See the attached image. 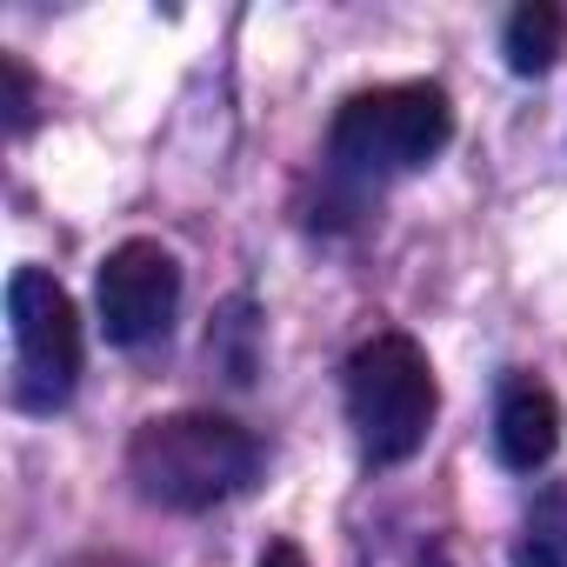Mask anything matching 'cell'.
<instances>
[{
  "instance_id": "277c9868",
  "label": "cell",
  "mask_w": 567,
  "mask_h": 567,
  "mask_svg": "<svg viewBox=\"0 0 567 567\" xmlns=\"http://www.w3.org/2000/svg\"><path fill=\"white\" fill-rule=\"evenodd\" d=\"M8 321H14V408H61L81 381V315L48 267H21L8 280Z\"/></svg>"
},
{
  "instance_id": "7a4b0ae2",
  "label": "cell",
  "mask_w": 567,
  "mask_h": 567,
  "mask_svg": "<svg viewBox=\"0 0 567 567\" xmlns=\"http://www.w3.org/2000/svg\"><path fill=\"white\" fill-rule=\"evenodd\" d=\"M441 388L414 334H374L348 354V421L374 467L414 461L434 427Z\"/></svg>"
},
{
  "instance_id": "8992f818",
  "label": "cell",
  "mask_w": 567,
  "mask_h": 567,
  "mask_svg": "<svg viewBox=\"0 0 567 567\" xmlns=\"http://www.w3.org/2000/svg\"><path fill=\"white\" fill-rule=\"evenodd\" d=\"M554 447H560V401L534 374H514L494 408V454L514 474H540L554 461Z\"/></svg>"
},
{
  "instance_id": "30bf717a",
  "label": "cell",
  "mask_w": 567,
  "mask_h": 567,
  "mask_svg": "<svg viewBox=\"0 0 567 567\" xmlns=\"http://www.w3.org/2000/svg\"><path fill=\"white\" fill-rule=\"evenodd\" d=\"M260 567H308V554H301L295 540H274V547L260 554Z\"/></svg>"
},
{
  "instance_id": "9c48e42d",
  "label": "cell",
  "mask_w": 567,
  "mask_h": 567,
  "mask_svg": "<svg viewBox=\"0 0 567 567\" xmlns=\"http://www.w3.org/2000/svg\"><path fill=\"white\" fill-rule=\"evenodd\" d=\"M8 87H14V134L34 121V87H28V68L21 61H8Z\"/></svg>"
},
{
  "instance_id": "ba28073f",
  "label": "cell",
  "mask_w": 567,
  "mask_h": 567,
  "mask_svg": "<svg viewBox=\"0 0 567 567\" xmlns=\"http://www.w3.org/2000/svg\"><path fill=\"white\" fill-rule=\"evenodd\" d=\"M514 567H567V487L534 494V507L514 534Z\"/></svg>"
},
{
  "instance_id": "5b68a950",
  "label": "cell",
  "mask_w": 567,
  "mask_h": 567,
  "mask_svg": "<svg viewBox=\"0 0 567 567\" xmlns=\"http://www.w3.org/2000/svg\"><path fill=\"white\" fill-rule=\"evenodd\" d=\"M94 301H101V328L114 348L161 341L181 308V260L161 240H121L94 274Z\"/></svg>"
},
{
  "instance_id": "8fae6325",
  "label": "cell",
  "mask_w": 567,
  "mask_h": 567,
  "mask_svg": "<svg viewBox=\"0 0 567 567\" xmlns=\"http://www.w3.org/2000/svg\"><path fill=\"white\" fill-rule=\"evenodd\" d=\"M61 567H134L127 554H68Z\"/></svg>"
},
{
  "instance_id": "52a82bcc",
  "label": "cell",
  "mask_w": 567,
  "mask_h": 567,
  "mask_svg": "<svg viewBox=\"0 0 567 567\" xmlns=\"http://www.w3.org/2000/svg\"><path fill=\"white\" fill-rule=\"evenodd\" d=\"M501 54L514 74H547L560 54H567V14L554 8V0H527V8L507 14V34H501Z\"/></svg>"
},
{
  "instance_id": "3957f363",
  "label": "cell",
  "mask_w": 567,
  "mask_h": 567,
  "mask_svg": "<svg viewBox=\"0 0 567 567\" xmlns=\"http://www.w3.org/2000/svg\"><path fill=\"white\" fill-rule=\"evenodd\" d=\"M454 141V107L434 81H394V87H361L341 101L328 147L354 174H421L441 147Z\"/></svg>"
},
{
  "instance_id": "6da1fadb",
  "label": "cell",
  "mask_w": 567,
  "mask_h": 567,
  "mask_svg": "<svg viewBox=\"0 0 567 567\" xmlns=\"http://www.w3.org/2000/svg\"><path fill=\"white\" fill-rule=\"evenodd\" d=\"M254 474H260V441L227 414H161L127 441L134 494L174 514H207L247 494Z\"/></svg>"
}]
</instances>
